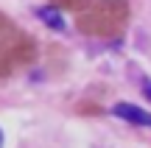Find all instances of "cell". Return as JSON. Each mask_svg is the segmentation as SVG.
Returning a JSON list of instances; mask_svg holds the SVG:
<instances>
[{
  "label": "cell",
  "instance_id": "52a82bcc",
  "mask_svg": "<svg viewBox=\"0 0 151 148\" xmlns=\"http://www.w3.org/2000/svg\"><path fill=\"white\" fill-rule=\"evenodd\" d=\"M0 145H3V134H0Z\"/></svg>",
  "mask_w": 151,
  "mask_h": 148
},
{
  "label": "cell",
  "instance_id": "5b68a950",
  "mask_svg": "<svg viewBox=\"0 0 151 148\" xmlns=\"http://www.w3.org/2000/svg\"><path fill=\"white\" fill-rule=\"evenodd\" d=\"M56 6H59V9H73V11H78L81 6L87 3V0H53Z\"/></svg>",
  "mask_w": 151,
  "mask_h": 148
},
{
  "label": "cell",
  "instance_id": "7a4b0ae2",
  "mask_svg": "<svg viewBox=\"0 0 151 148\" xmlns=\"http://www.w3.org/2000/svg\"><path fill=\"white\" fill-rule=\"evenodd\" d=\"M34 53H37L34 39L22 28H17L9 17L0 14V78L25 67L34 59Z\"/></svg>",
  "mask_w": 151,
  "mask_h": 148
},
{
  "label": "cell",
  "instance_id": "8992f818",
  "mask_svg": "<svg viewBox=\"0 0 151 148\" xmlns=\"http://www.w3.org/2000/svg\"><path fill=\"white\" fill-rule=\"evenodd\" d=\"M143 95H146V98L151 101V81H146V84H143Z\"/></svg>",
  "mask_w": 151,
  "mask_h": 148
},
{
  "label": "cell",
  "instance_id": "277c9868",
  "mask_svg": "<svg viewBox=\"0 0 151 148\" xmlns=\"http://www.w3.org/2000/svg\"><path fill=\"white\" fill-rule=\"evenodd\" d=\"M37 17H39V20H45L50 28H56V31H62V28H65V20H62L59 9H39Z\"/></svg>",
  "mask_w": 151,
  "mask_h": 148
},
{
  "label": "cell",
  "instance_id": "3957f363",
  "mask_svg": "<svg viewBox=\"0 0 151 148\" xmlns=\"http://www.w3.org/2000/svg\"><path fill=\"white\" fill-rule=\"evenodd\" d=\"M112 112H115L118 117H123V120L134 123V126H148V129H151V112L140 109V106H134V104H115Z\"/></svg>",
  "mask_w": 151,
  "mask_h": 148
},
{
  "label": "cell",
  "instance_id": "6da1fadb",
  "mask_svg": "<svg viewBox=\"0 0 151 148\" xmlns=\"http://www.w3.org/2000/svg\"><path fill=\"white\" fill-rule=\"evenodd\" d=\"M129 22V3L126 0H87L78 9V31L90 36L112 39Z\"/></svg>",
  "mask_w": 151,
  "mask_h": 148
}]
</instances>
